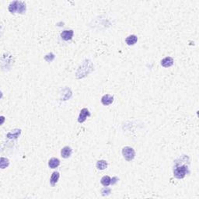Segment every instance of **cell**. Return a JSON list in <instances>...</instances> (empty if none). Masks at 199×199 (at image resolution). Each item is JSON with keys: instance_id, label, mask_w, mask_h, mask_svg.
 <instances>
[{"instance_id": "cell-15", "label": "cell", "mask_w": 199, "mask_h": 199, "mask_svg": "<svg viewBox=\"0 0 199 199\" xmlns=\"http://www.w3.org/2000/svg\"><path fill=\"white\" fill-rule=\"evenodd\" d=\"M101 192L103 195H110V193H111V189H110V188H107V187H105V188L102 190Z\"/></svg>"}, {"instance_id": "cell-13", "label": "cell", "mask_w": 199, "mask_h": 199, "mask_svg": "<svg viewBox=\"0 0 199 199\" xmlns=\"http://www.w3.org/2000/svg\"><path fill=\"white\" fill-rule=\"evenodd\" d=\"M100 182L104 187H107L111 184V178L109 176H104L101 178Z\"/></svg>"}, {"instance_id": "cell-4", "label": "cell", "mask_w": 199, "mask_h": 199, "mask_svg": "<svg viewBox=\"0 0 199 199\" xmlns=\"http://www.w3.org/2000/svg\"><path fill=\"white\" fill-rule=\"evenodd\" d=\"M90 113L87 108H83L80 111V114H79V118H78V121L79 123L84 122L86 119L87 118V117H90Z\"/></svg>"}, {"instance_id": "cell-10", "label": "cell", "mask_w": 199, "mask_h": 199, "mask_svg": "<svg viewBox=\"0 0 199 199\" xmlns=\"http://www.w3.org/2000/svg\"><path fill=\"white\" fill-rule=\"evenodd\" d=\"M59 177H60V174L57 171L54 172L53 174H51V178H50V183H51V186H55L56 184V183L58 182V179H59Z\"/></svg>"}, {"instance_id": "cell-7", "label": "cell", "mask_w": 199, "mask_h": 199, "mask_svg": "<svg viewBox=\"0 0 199 199\" xmlns=\"http://www.w3.org/2000/svg\"><path fill=\"white\" fill-rule=\"evenodd\" d=\"M161 65L165 68L170 67L174 65V59L171 57H166L161 61Z\"/></svg>"}, {"instance_id": "cell-9", "label": "cell", "mask_w": 199, "mask_h": 199, "mask_svg": "<svg viewBox=\"0 0 199 199\" xmlns=\"http://www.w3.org/2000/svg\"><path fill=\"white\" fill-rule=\"evenodd\" d=\"M60 165V160L58 158H51L48 162V166L51 169H55Z\"/></svg>"}, {"instance_id": "cell-8", "label": "cell", "mask_w": 199, "mask_h": 199, "mask_svg": "<svg viewBox=\"0 0 199 199\" xmlns=\"http://www.w3.org/2000/svg\"><path fill=\"white\" fill-rule=\"evenodd\" d=\"M72 149L70 147H69V146H65V147H64V148L62 149V151H61V155H62V156L63 158H65V159H67V158L70 157V156L72 155Z\"/></svg>"}, {"instance_id": "cell-12", "label": "cell", "mask_w": 199, "mask_h": 199, "mask_svg": "<svg viewBox=\"0 0 199 199\" xmlns=\"http://www.w3.org/2000/svg\"><path fill=\"white\" fill-rule=\"evenodd\" d=\"M97 168L98 170H105L107 167V163L105 160H99L97 163Z\"/></svg>"}, {"instance_id": "cell-14", "label": "cell", "mask_w": 199, "mask_h": 199, "mask_svg": "<svg viewBox=\"0 0 199 199\" xmlns=\"http://www.w3.org/2000/svg\"><path fill=\"white\" fill-rule=\"evenodd\" d=\"M8 159H6V158H3L2 157V159H1V168L2 169H5L6 167H8V165H9V161H8Z\"/></svg>"}, {"instance_id": "cell-11", "label": "cell", "mask_w": 199, "mask_h": 199, "mask_svg": "<svg viewBox=\"0 0 199 199\" xmlns=\"http://www.w3.org/2000/svg\"><path fill=\"white\" fill-rule=\"evenodd\" d=\"M138 41V37L135 35H130L125 39V42L128 45H134Z\"/></svg>"}, {"instance_id": "cell-1", "label": "cell", "mask_w": 199, "mask_h": 199, "mask_svg": "<svg viewBox=\"0 0 199 199\" xmlns=\"http://www.w3.org/2000/svg\"><path fill=\"white\" fill-rule=\"evenodd\" d=\"M9 10L12 13H18L20 14L25 13L26 4L20 1H14L9 4Z\"/></svg>"}, {"instance_id": "cell-3", "label": "cell", "mask_w": 199, "mask_h": 199, "mask_svg": "<svg viewBox=\"0 0 199 199\" xmlns=\"http://www.w3.org/2000/svg\"><path fill=\"white\" fill-rule=\"evenodd\" d=\"M122 155L127 161H131V160H132L135 158V152L133 149L129 147V146H126V147L123 148Z\"/></svg>"}, {"instance_id": "cell-2", "label": "cell", "mask_w": 199, "mask_h": 199, "mask_svg": "<svg viewBox=\"0 0 199 199\" xmlns=\"http://www.w3.org/2000/svg\"><path fill=\"white\" fill-rule=\"evenodd\" d=\"M188 174V167L185 164H177L174 169V175L177 179H183Z\"/></svg>"}, {"instance_id": "cell-5", "label": "cell", "mask_w": 199, "mask_h": 199, "mask_svg": "<svg viewBox=\"0 0 199 199\" xmlns=\"http://www.w3.org/2000/svg\"><path fill=\"white\" fill-rule=\"evenodd\" d=\"M73 30H64L61 33V37L62 38L64 41H69L73 37Z\"/></svg>"}, {"instance_id": "cell-6", "label": "cell", "mask_w": 199, "mask_h": 199, "mask_svg": "<svg viewBox=\"0 0 199 199\" xmlns=\"http://www.w3.org/2000/svg\"><path fill=\"white\" fill-rule=\"evenodd\" d=\"M114 101V97L110 94H106L101 98V103L104 106H108L111 104Z\"/></svg>"}]
</instances>
